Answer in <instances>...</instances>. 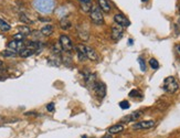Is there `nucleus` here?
Instances as JSON below:
<instances>
[{"instance_id":"f257e3e1","label":"nucleus","mask_w":180,"mask_h":138,"mask_svg":"<svg viewBox=\"0 0 180 138\" xmlns=\"http://www.w3.org/2000/svg\"><path fill=\"white\" fill-rule=\"evenodd\" d=\"M90 18H91L93 23H95L96 25H100L104 23L103 11L100 10L98 4H97V6H92V9H91V11H90Z\"/></svg>"},{"instance_id":"f03ea898","label":"nucleus","mask_w":180,"mask_h":138,"mask_svg":"<svg viewBox=\"0 0 180 138\" xmlns=\"http://www.w3.org/2000/svg\"><path fill=\"white\" fill-rule=\"evenodd\" d=\"M163 90L168 93H175L179 90V83L173 76H168L163 81Z\"/></svg>"},{"instance_id":"7ed1b4c3","label":"nucleus","mask_w":180,"mask_h":138,"mask_svg":"<svg viewBox=\"0 0 180 138\" xmlns=\"http://www.w3.org/2000/svg\"><path fill=\"white\" fill-rule=\"evenodd\" d=\"M76 49H77V51H80V52L84 53V54L86 55L87 59L92 60V61H98V59H100L96 53V51L93 50L92 48H90V46H85V44L80 43V44L76 46Z\"/></svg>"},{"instance_id":"20e7f679","label":"nucleus","mask_w":180,"mask_h":138,"mask_svg":"<svg viewBox=\"0 0 180 138\" xmlns=\"http://www.w3.org/2000/svg\"><path fill=\"white\" fill-rule=\"evenodd\" d=\"M53 4V0H34V7L41 12H51Z\"/></svg>"},{"instance_id":"39448f33","label":"nucleus","mask_w":180,"mask_h":138,"mask_svg":"<svg viewBox=\"0 0 180 138\" xmlns=\"http://www.w3.org/2000/svg\"><path fill=\"white\" fill-rule=\"evenodd\" d=\"M92 87L97 96L100 97V98L105 97V95H106V86H105L104 83H102V82H95V83L92 85Z\"/></svg>"},{"instance_id":"423d86ee","label":"nucleus","mask_w":180,"mask_h":138,"mask_svg":"<svg viewBox=\"0 0 180 138\" xmlns=\"http://www.w3.org/2000/svg\"><path fill=\"white\" fill-rule=\"evenodd\" d=\"M60 44H61L62 50L67 51V52H70L73 49V43H72L71 39L67 35H64V34L60 37Z\"/></svg>"},{"instance_id":"0eeeda50","label":"nucleus","mask_w":180,"mask_h":138,"mask_svg":"<svg viewBox=\"0 0 180 138\" xmlns=\"http://www.w3.org/2000/svg\"><path fill=\"white\" fill-rule=\"evenodd\" d=\"M123 37V27L119 25H114L111 30V38L114 41H118Z\"/></svg>"},{"instance_id":"6e6552de","label":"nucleus","mask_w":180,"mask_h":138,"mask_svg":"<svg viewBox=\"0 0 180 138\" xmlns=\"http://www.w3.org/2000/svg\"><path fill=\"white\" fill-rule=\"evenodd\" d=\"M155 126V121H138L133 125V129L135 130H139V129H148V128H151Z\"/></svg>"},{"instance_id":"1a4fd4ad","label":"nucleus","mask_w":180,"mask_h":138,"mask_svg":"<svg viewBox=\"0 0 180 138\" xmlns=\"http://www.w3.org/2000/svg\"><path fill=\"white\" fill-rule=\"evenodd\" d=\"M142 112H140V111H136V112H133V113H130V114H128V115L124 116L121 121H124V123H129V121H138L139 118L142 117Z\"/></svg>"},{"instance_id":"9d476101","label":"nucleus","mask_w":180,"mask_h":138,"mask_svg":"<svg viewBox=\"0 0 180 138\" xmlns=\"http://www.w3.org/2000/svg\"><path fill=\"white\" fill-rule=\"evenodd\" d=\"M10 50L14 51V52H17V51H21L23 48H25V44L23 43V41H18V40H13V41H10L7 44Z\"/></svg>"},{"instance_id":"9b49d317","label":"nucleus","mask_w":180,"mask_h":138,"mask_svg":"<svg viewBox=\"0 0 180 138\" xmlns=\"http://www.w3.org/2000/svg\"><path fill=\"white\" fill-rule=\"evenodd\" d=\"M114 21L117 23V25H121V27H128L130 25V21L127 19V18L121 14V13H117L114 16Z\"/></svg>"},{"instance_id":"f8f14e48","label":"nucleus","mask_w":180,"mask_h":138,"mask_svg":"<svg viewBox=\"0 0 180 138\" xmlns=\"http://www.w3.org/2000/svg\"><path fill=\"white\" fill-rule=\"evenodd\" d=\"M97 4H98V7L103 12L108 13L111 11V4L107 0H97Z\"/></svg>"},{"instance_id":"ddd939ff","label":"nucleus","mask_w":180,"mask_h":138,"mask_svg":"<svg viewBox=\"0 0 180 138\" xmlns=\"http://www.w3.org/2000/svg\"><path fill=\"white\" fill-rule=\"evenodd\" d=\"M124 130V126L123 124H116V125H113L111 126L108 128V133L111 135H115V134H118V133H121Z\"/></svg>"},{"instance_id":"4468645a","label":"nucleus","mask_w":180,"mask_h":138,"mask_svg":"<svg viewBox=\"0 0 180 138\" xmlns=\"http://www.w3.org/2000/svg\"><path fill=\"white\" fill-rule=\"evenodd\" d=\"M34 52H35V51L32 50V49L23 48V49L19 52V55H20L21 58H29V56H31L32 54H34Z\"/></svg>"},{"instance_id":"2eb2a0df","label":"nucleus","mask_w":180,"mask_h":138,"mask_svg":"<svg viewBox=\"0 0 180 138\" xmlns=\"http://www.w3.org/2000/svg\"><path fill=\"white\" fill-rule=\"evenodd\" d=\"M41 33L43 34V35H46V37H48V35H51V34L53 33V27L50 25H46V27H43L41 29Z\"/></svg>"},{"instance_id":"dca6fc26","label":"nucleus","mask_w":180,"mask_h":138,"mask_svg":"<svg viewBox=\"0 0 180 138\" xmlns=\"http://www.w3.org/2000/svg\"><path fill=\"white\" fill-rule=\"evenodd\" d=\"M95 79H96L95 74H92V73H87V74L85 75V82H86L87 85H93V84L96 82Z\"/></svg>"},{"instance_id":"f3484780","label":"nucleus","mask_w":180,"mask_h":138,"mask_svg":"<svg viewBox=\"0 0 180 138\" xmlns=\"http://www.w3.org/2000/svg\"><path fill=\"white\" fill-rule=\"evenodd\" d=\"M60 25H61V28L63 30H67L71 28V22L67 20V18H63L61 22H60Z\"/></svg>"},{"instance_id":"a211bd4d","label":"nucleus","mask_w":180,"mask_h":138,"mask_svg":"<svg viewBox=\"0 0 180 138\" xmlns=\"http://www.w3.org/2000/svg\"><path fill=\"white\" fill-rule=\"evenodd\" d=\"M11 29V27H10V25L9 23H7L4 20H2V19H0V30L1 31H9V30Z\"/></svg>"},{"instance_id":"6ab92c4d","label":"nucleus","mask_w":180,"mask_h":138,"mask_svg":"<svg viewBox=\"0 0 180 138\" xmlns=\"http://www.w3.org/2000/svg\"><path fill=\"white\" fill-rule=\"evenodd\" d=\"M19 18H20L21 22H23V23H27V25H32L33 23V21L29 19V18L27 17V14H25V13H20Z\"/></svg>"},{"instance_id":"aec40b11","label":"nucleus","mask_w":180,"mask_h":138,"mask_svg":"<svg viewBox=\"0 0 180 138\" xmlns=\"http://www.w3.org/2000/svg\"><path fill=\"white\" fill-rule=\"evenodd\" d=\"M18 30H19V32H20V33L25 34V35H28V34L31 33V30H30L28 27H25V25H21V27H19Z\"/></svg>"},{"instance_id":"412c9836","label":"nucleus","mask_w":180,"mask_h":138,"mask_svg":"<svg viewBox=\"0 0 180 138\" xmlns=\"http://www.w3.org/2000/svg\"><path fill=\"white\" fill-rule=\"evenodd\" d=\"M149 65H150L151 69H154V70H157L158 67H159V63L156 59H150L149 60Z\"/></svg>"},{"instance_id":"4be33fe9","label":"nucleus","mask_w":180,"mask_h":138,"mask_svg":"<svg viewBox=\"0 0 180 138\" xmlns=\"http://www.w3.org/2000/svg\"><path fill=\"white\" fill-rule=\"evenodd\" d=\"M1 54L4 55V56H6V58H12V56H16V52L12 50H6L4 51Z\"/></svg>"},{"instance_id":"5701e85b","label":"nucleus","mask_w":180,"mask_h":138,"mask_svg":"<svg viewBox=\"0 0 180 138\" xmlns=\"http://www.w3.org/2000/svg\"><path fill=\"white\" fill-rule=\"evenodd\" d=\"M130 97H142V93L139 92L138 90H132L129 92V94H128Z\"/></svg>"},{"instance_id":"b1692460","label":"nucleus","mask_w":180,"mask_h":138,"mask_svg":"<svg viewBox=\"0 0 180 138\" xmlns=\"http://www.w3.org/2000/svg\"><path fill=\"white\" fill-rule=\"evenodd\" d=\"M25 34L20 33V32L13 35V40H18V41H23V40H25Z\"/></svg>"},{"instance_id":"393cba45","label":"nucleus","mask_w":180,"mask_h":138,"mask_svg":"<svg viewBox=\"0 0 180 138\" xmlns=\"http://www.w3.org/2000/svg\"><path fill=\"white\" fill-rule=\"evenodd\" d=\"M81 8H82V10L83 11H91V9H92V6H91V4L88 2V4H82V6H81Z\"/></svg>"},{"instance_id":"a878e982","label":"nucleus","mask_w":180,"mask_h":138,"mask_svg":"<svg viewBox=\"0 0 180 138\" xmlns=\"http://www.w3.org/2000/svg\"><path fill=\"white\" fill-rule=\"evenodd\" d=\"M129 103L127 102V100H121V103H119V107L123 109H127V108H129Z\"/></svg>"},{"instance_id":"bb28decb","label":"nucleus","mask_w":180,"mask_h":138,"mask_svg":"<svg viewBox=\"0 0 180 138\" xmlns=\"http://www.w3.org/2000/svg\"><path fill=\"white\" fill-rule=\"evenodd\" d=\"M138 63L139 65H140V69H142V72L146 71V64H145V61L142 59V58H138Z\"/></svg>"},{"instance_id":"cd10ccee","label":"nucleus","mask_w":180,"mask_h":138,"mask_svg":"<svg viewBox=\"0 0 180 138\" xmlns=\"http://www.w3.org/2000/svg\"><path fill=\"white\" fill-rule=\"evenodd\" d=\"M46 109L48 112H54V103H49L46 105Z\"/></svg>"},{"instance_id":"c85d7f7f","label":"nucleus","mask_w":180,"mask_h":138,"mask_svg":"<svg viewBox=\"0 0 180 138\" xmlns=\"http://www.w3.org/2000/svg\"><path fill=\"white\" fill-rule=\"evenodd\" d=\"M176 51H177V53L179 54V56H180V44H178V46H176Z\"/></svg>"},{"instance_id":"c756f323","label":"nucleus","mask_w":180,"mask_h":138,"mask_svg":"<svg viewBox=\"0 0 180 138\" xmlns=\"http://www.w3.org/2000/svg\"><path fill=\"white\" fill-rule=\"evenodd\" d=\"M80 1L82 2V4H88L91 0H80Z\"/></svg>"},{"instance_id":"7c9ffc66","label":"nucleus","mask_w":180,"mask_h":138,"mask_svg":"<svg viewBox=\"0 0 180 138\" xmlns=\"http://www.w3.org/2000/svg\"><path fill=\"white\" fill-rule=\"evenodd\" d=\"M2 66H4V63L0 61V69H2Z\"/></svg>"},{"instance_id":"2f4dec72","label":"nucleus","mask_w":180,"mask_h":138,"mask_svg":"<svg viewBox=\"0 0 180 138\" xmlns=\"http://www.w3.org/2000/svg\"><path fill=\"white\" fill-rule=\"evenodd\" d=\"M103 138H112L111 136H105V137H103Z\"/></svg>"},{"instance_id":"473e14b6","label":"nucleus","mask_w":180,"mask_h":138,"mask_svg":"<svg viewBox=\"0 0 180 138\" xmlns=\"http://www.w3.org/2000/svg\"><path fill=\"white\" fill-rule=\"evenodd\" d=\"M178 23H179V25H180V17H179V19H178Z\"/></svg>"},{"instance_id":"72a5a7b5","label":"nucleus","mask_w":180,"mask_h":138,"mask_svg":"<svg viewBox=\"0 0 180 138\" xmlns=\"http://www.w3.org/2000/svg\"><path fill=\"white\" fill-rule=\"evenodd\" d=\"M142 1H144V2H145V1H147V0H142Z\"/></svg>"},{"instance_id":"f704fd0d","label":"nucleus","mask_w":180,"mask_h":138,"mask_svg":"<svg viewBox=\"0 0 180 138\" xmlns=\"http://www.w3.org/2000/svg\"><path fill=\"white\" fill-rule=\"evenodd\" d=\"M179 12H180V7H179Z\"/></svg>"}]
</instances>
